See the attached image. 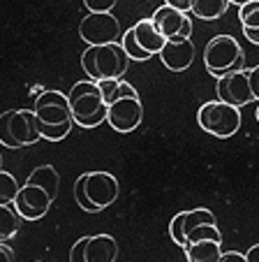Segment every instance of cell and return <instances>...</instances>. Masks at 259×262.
<instances>
[{
    "instance_id": "cell-1",
    "label": "cell",
    "mask_w": 259,
    "mask_h": 262,
    "mask_svg": "<svg viewBox=\"0 0 259 262\" xmlns=\"http://www.w3.org/2000/svg\"><path fill=\"white\" fill-rule=\"evenodd\" d=\"M33 112L42 139L60 142V139H65L72 133L74 119H72V109H69V100L60 91H42L35 98Z\"/></svg>"
},
{
    "instance_id": "cell-2",
    "label": "cell",
    "mask_w": 259,
    "mask_h": 262,
    "mask_svg": "<svg viewBox=\"0 0 259 262\" xmlns=\"http://www.w3.org/2000/svg\"><path fill=\"white\" fill-rule=\"evenodd\" d=\"M69 109H72V119L74 125L79 128H98L107 121L109 104L104 102L102 91L98 89L93 79H83L69 89L67 93Z\"/></svg>"
},
{
    "instance_id": "cell-3",
    "label": "cell",
    "mask_w": 259,
    "mask_h": 262,
    "mask_svg": "<svg viewBox=\"0 0 259 262\" xmlns=\"http://www.w3.org/2000/svg\"><path fill=\"white\" fill-rule=\"evenodd\" d=\"M81 68L86 72V77H90L93 81L123 79V74L130 68V56L125 54L123 45H118V42L88 47L81 54Z\"/></svg>"
},
{
    "instance_id": "cell-4",
    "label": "cell",
    "mask_w": 259,
    "mask_h": 262,
    "mask_svg": "<svg viewBox=\"0 0 259 262\" xmlns=\"http://www.w3.org/2000/svg\"><path fill=\"white\" fill-rule=\"evenodd\" d=\"M39 139L33 109H10L0 114V144L5 148H23Z\"/></svg>"
},
{
    "instance_id": "cell-5",
    "label": "cell",
    "mask_w": 259,
    "mask_h": 262,
    "mask_svg": "<svg viewBox=\"0 0 259 262\" xmlns=\"http://www.w3.org/2000/svg\"><path fill=\"white\" fill-rule=\"evenodd\" d=\"M245 54L231 35H215L204 49V65L213 77H225L234 70H243Z\"/></svg>"
},
{
    "instance_id": "cell-6",
    "label": "cell",
    "mask_w": 259,
    "mask_h": 262,
    "mask_svg": "<svg viewBox=\"0 0 259 262\" xmlns=\"http://www.w3.org/2000/svg\"><path fill=\"white\" fill-rule=\"evenodd\" d=\"M197 121H199V128L206 130L208 135L227 139L234 137L241 130V109L220 102V100H213V102H206L199 107Z\"/></svg>"
},
{
    "instance_id": "cell-7",
    "label": "cell",
    "mask_w": 259,
    "mask_h": 262,
    "mask_svg": "<svg viewBox=\"0 0 259 262\" xmlns=\"http://www.w3.org/2000/svg\"><path fill=\"white\" fill-rule=\"evenodd\" d=\"M79 35L88 47H100L118 42L123 30L121 21L111 12H88V16H83L79 24Z\"/></svg>"
},
{
    "instance_id": "cell-8",
    "label": "cell",
    "mask_w": 259,
    "mask_h": 262,
    "mask_svg": "<svg viewBox=\"0 0 259 262\" xmlns=\"http://www.w3.org/2000/svg\"><path fill=\"white\" fill-rule=\"evenodd\" d=\"M215 93L220 102H227L231 107H245V104L254 102L252 89H250V70H234V72L218 77L215 84Z\"/></svg>"
},
{
    "instance_id": "cell-9",
    "label": "cell",
    "mask_w": 259,
    "mask_h": 262,
    "mask_svg": "<svg viewBox=\"0 0 259 262\" xmlns=\"http://www.w3.org/2000/svg\"><path fill=\"white\" fill-rule=\"evenodd\" d=\"M144 119V104L139 98L134 95H125V98L116 100L113 104H109V112H107V123L111 125L116 133H132L142 125Z\"/></svg>"
},
{
    "instance_id": "cell-10",
    "label": "cell",
    "mask_w": 259,
    "mask_h": 262,
    "mask_svg": "<svg viewBox=\"0 0 259 262\" xmlns=\"http://www.w3.org/2000/svg\"><path fill=\"white\" fill-rule=\"evenodd\" d=\"M151 21L164 40H190L192 21L185 12H178L169 5H162L153 12Z\"/></svg>"
},
{
    "instance_id": "cell-11",
    "label": "cell",
    "mask_w": 259,
    "mask_h": 262,
    "mask_svg": "<svg viewBox=\"0 0 259 262\" xmlns=\"http://www.w3.org/2000/svg\"><path fill=\"white\" fill-rule=\"evenodd\" d=\"M51 204H54V200L49 198V193H44V190L37 188V186L23 183L19 188V193H16V200L12 207L16 209L21 221H39V218L46 216Z\"/></svg>"
},
{
    "instance_id": "cell-12",
    "label": "cell",
    "mask_w": 259,
    "mask_h": 262,
    "mask_svg": "<svg viewBox=\"0 0 259 262\" xmlns=\"http://www.w3.org/2000/svg\"><path fill=\"white\" fill-rule=\"evenodd\" d=\"M121 186L111 172H86V195L98 211L111 207L118 200Z\"/></svg>"
},
{
    "instance_id": "cell-13",
    "label": "cell",
    "mask_w": 259,
    "mask_h": 262,
    "mask_svg": "<svg viewBox=\"0 0 259 262\" xmlns=\"http://www.w3.org/2000/svg\"><path fill=\"white\" fill-rule=\"evenodd\" d=\"M204 223H215L213 211H208L206 207H197V209H187V211H181L171 218L169 223V234L174 239V244L185 251L187 248V234L197 228V225H204Z\"/></svg>"
},
{
    "instance_id": "cell-14",
    "label": "cell",
    "mask_w": 259,
    "mask_h": 262,
    "mask_svg": "<svg viewBox=\"0 0 259 262\" xmlns=\"http://www.w3.org/2000/svg\"><path fill=\"white\" fill-rule=\"evenodd\" d=\"M160 60L171 72H183L195 60V45L192 40H167L160 51Z\"/></svg>"
},
{
    "instance_id": "cell-15",
    "label": "cell",
    "mask_w": 259,
    "mask_h": 262,
    "mask_svg": "<svg viewBox=\"0 0 259 262\" xmlns=\"http://www.w3.org/2000/svg\"><path fill=\"white\" fill-rule=\"evenodd\" d=\"M132 35H134V42H137V47L144 51V54L148 56H160L162 47L167 45V40L162 37L160 33H157L155 24H153L151 19H139L137 24L132 26Z\"/></svg>"
},
{
    "instance_id": "cell-16",
    "label": "cell",
    "mask_w": 259,
    "mask_h": 262,
    "mask_svg": "<svg viewBox=\"0 0 259 262\" xmlns=\"http://www.w3.org/2000/svg\"><path fill=\"white\" fill-rule=\"evenodd\" d=\"M118 242L111 234H95L86 242V262H116Z\"/></svg>"
},
{
    "instance_id": "cell-17",
    "label": "cell",
    "mask_w": 259,
    "mask_h": 262,
    "mask_svg": "<svg viewBox=\"0 0 259 262\" xmlns=\"http://www.w3.org/2000/svg\"><path fill=\"white\" fill-rule=\"evenodd\" d=\"M26 183H30V186H37V188H42L44 193H49V198L54 200V202L58 200L60 177H58V172H56L54 165H39V167H35L33 172L28 174Z\"/></svg>"
},
{
    "instance_id": "cell-18",
    "label": "cell",
    "mask_w": 259,
    "mask_h": 262,
    "mask_svg": "<svg viewBox=\"0 0 259 262\" xmlns=\"http://www.w3.org/2000/svg\"><path fill=\"white\" fill-rule=\"evenodd\" d=\"M229 5H231L229 0H192L190 14H195L197 19L204 21H218L220 16H225Z\"/></svg>"
},
{
    "instance_id": "cell-19",
    "label": "cell",
    "mask_w": 259,
    "mask_h": 262,
    "mask_svg": "<svg viewBox=\"0 0 259 262\" xmlns=\"http://www.w3.org/2000/svg\"><path fill=\"white\" fill-rule=\"evenodd\" d=\"M222 255V244L218 242H195L185 248L187 262H218Z\"/></svg>"
},
{
    "instance_id": "cell-20",
    "label": "cell",
    "mask_w": 259,
    "mask_h": 262,
    "mask_svg": "<svg viewBox=\"0 0 259 262\" xmlns=\"http://www.w3.org/2000/svg\"><path fill=\"white\" fill-rule=\"evenodd\" d=\"M98 84V89L102 91V98L107 104H113L116 100L125 98V95H134V98H139L137 91H134L132 84H127L125 79H100L95 81Z\"/></svg>"
},
{
    "instance_id": "cell-21",
    "label": "cell",
    "mask_w": 259,
    "mask_h": 262,
    "mask_svg": "<svg viewBox=\"0 0 259 262\" xmlns=\"http://www.w3.org/2000/svg\"><path fill=\"white\" fill-rule=\"evenodd\" d=\"M21 228V216L12 204H0V242L7 244L10 239L16 237Z\"/></svg>"
},
{
    "instance_id": "cell-22",
    "label": "cell",
    "mask_w": 259,
    "mask_h": 262,
    "mask_svg": "<svg viewBox=\"0 0 259 262\" xmlns=\"http://www.w3.org/2000/svg\"><path fill=\"white\" fill-rule=\"evenodd\" d=\"M195 242H218L222 244V232L218 230V223H204V225H197L190 234H187V246Z\"/></svg>"
},
{
    "instance_id": "cell-23",
    "label": "cell",
    "mask_w": 259,
    "mask_h": 262,
    "mask_svg": "<svg viewBox=\"0 0 259 262\" xmlns=\"http://www.w3.org/2000/svg\"><path fill=\"white\" fill-rule=\"evenodd\" d=\"M239 21L243 30H259V0H248L239 7Z\"/></svg>"
},
{
    "instance_id": "cell-24",
    "label": "cell",
    "mask_w": 259,
    "mask_h": 262,
    "mask_svg": "<svg viewBox=\"0 0 259 262\" xmlns=\"http://www.w3.org/2000/svg\"><path fill=\"white\" fill-rule=\"evenodd\" d=\"M16 193H19V183L14 174L0 169V204H14Z\"/></svg>"
},
{
    "instance_id": "cell-25",
    "label": "cell",
    "mask_w": 259,
    "mask_h": 262,
    "mask_svg": "<svg viewBox=\"0 0 259 262\" xmlns=\"http://www.w3.org/2000/svg\"><path fill=\"white\" fill-rule=\"evenodd\" d=\"M121 45H123V49H125V54L130 56V60H148V58H151V56L144 54V51L137 47V42H134V35H132V28H127L125 33H123Z\"/></svg>"
},
{
    "instance_id": "cell-26",
    "label": "cell",
    "mask_w": 259,
    "mask_h": 262,
    "mask_svg": "<svg viewBox=\"0 0 259 262\" xmlns=\"http://www.w3.org/2000/svg\"><path fill=\"white\" fill-rule=\"evenodd\" d=\"M74 198H77V204L83 209V211L88 213H95L98 209H95V204L88 200V195H86V174H81V177L74 181Z\"/></svg>"
},
{
    "instance_id": "cell-27",
    "label": "cell",
    "mask_w": 259,
    "mask_h": 262,
    "mask_svg": "<svg viewBox=\"0 0 259 262\" xmlns=\"http://www.w3.org/2000/svg\"><path fill=\"white\" fill-rule=\"evenodd\" d=\"M86 242H88V237H81L72 244V248H69V262H86Z\"/></svg>"
},
{
    "instance_id": "cell-28",
    "label": "cell",
    "mask_w": 259,
    "mask_h": 262,
    "mask_svg": "<svg viewBox=\"0 0 259 262\" xmlns=\"http://www.w3.org/2000/svg\"><path fill=\"white\" fill-rule=\"evenodd\" d=\"M118 0H83L88 12H111Z\"/></svg>"
},
{
    "instance_id": "cell-29",
    "label": "cell",
    "mask_w": 259,
    "mask_h": 262,
    "mask_svg": "<svg viewBox=\"0 0 259 262\" xmlns=\"http://www.w3.org/2000/svg\"><path fill=\"white\" fill-rule=\"evenodd\" d=\"M250 89H252V95L254 100L259 102V65L250 68Z\"/></svg>"
},
{
    "instance_id": "cell-30",
    "label": "cell",
    "mask_w": 259,
    "mask_h": 262,
    "mask_svg": "<svg viewBox=\"0 0 259 262\" xmlns=\"http://www.w3.org/2000/svg\"><path fill=\"white\" fill-rule=\"evenodd\" d=\"M218 262H248L245 260V253H239V251H222L220 260Z\"/></svg>"
},
{
    "instance_id": "cell-31",
    "label": "cell",
    "mask_w": 259,
    "mask_h": 262,
    "mask_svg": "<svg viewBox=\"0 0 259 262\" xmlns=\"http://www.w3.org/2000/svg\"><path fill=\"white\" fill-rule=\"evenodd\" d=\"M164 5H169V7H174V10H178V12H190V7H192V0H164Z\"/></svg>"
},
{
    "instance_id": "cell-32",
    "label": "cell",
    "mask_w": 259,
    "mask_h": 262,
    "mask_svg": "<svg viewBox=\"0 0 259 262\" xmlns=\"http://www.w3.org/2000/svg\"><path fill=\"white\" fill-rule=\"evenodd\" d=\"M0 262H14V253H12V248L3 242H0Z\"/></svg>"
},
{
    "instance_id": "cell-33",
    "label": "cell",
    "mask_w": 259,
    "mask_h": 262,
    "mask_svg": "<svg viewBox=\"0 0 259 262\" xmlns=\"http://www.w3.org/2000/svg\"><path fill=\"white\" fill-rule=\"evenodd\" d=\"M245 260L248 262H259V244H252V246L245 251Z\"/></svg>"
},
{
    "instance_id": "cell-34",
    "label": "cell",
    "mask_w": 259,
    "mask_h": 262,
    "mask_svg": "<svg viewBox=\"0 0 259 262\" xmlns=\"http://www.w3.org/2000/svg\"><path fill=\"white\" fill-rule=\"evenodd\" d=\"M254 116H257V121H259V104H257V112H254Z\"/></svg>"
},
{
    "instance_id": "cell-35",
    "label": "cell",
    "mask_w": 259,
    "mask_h": 262,
    "mask_svg": "<svg viewBox=\"0 0 259 262\" xmlns=\"http://www.w3.org/2000/svg\"><path fill=\"white\" fill-rule=\"evenodd\" d=\"M0 169H3V154H0Z\"/></svg>"
},
{
    "instance_id": "cell-36",
    "label": "cell",
    "mask_w": 259,
    "mask_h": 262,
    "mask_svg": "<svg viewBox=\"0 0 259 262\" xmlns=\"http://www.w3.org/2000/svg\"><path fill=\"white\" fill-rule=\"evenodd\" d=\"M37 262H39V260H37Z\"/></svg>"
}]
</instances>
